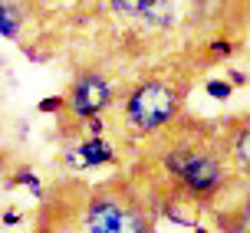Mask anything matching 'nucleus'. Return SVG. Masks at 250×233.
I'll use <instances>...</instances> for the list:
<instances>
[{
	"label": "nucleus",
	"mask_w": 250,
	"mask_h": 233,
	"mask_svg": "<svg viewBox=\"0 0 250 233\" xmlns=\"http://www.w3.org/2000/svg\"><path fill=\"white\" fill-rule=\"evenodd\" d=\"M145 3L148 0H109V7H112V13H119V17H138V13L145 10Z\"/></svg>",
	"instance_id": "obj_9"
},
{
	"label": "nucleus",
	"mask_w": 250,
	"mask_h": 233,
	"mask_svg": "<svg viewBox=\"0 0 250 233\" xmlns=\"http://www.w3.org/2000/svg\"><path fill=\"white\" fill-rule=\"evenodd\" d=\"M17 184H26L30 191H33V197H43V184H40V177L30 168H23V171H17V177H13Z\"/></svg>",
	"instance_id": "obj_11"
},
{
	"label": "nucleus",
	"mask_w": 250,
	"mask_h": 233,
	"mask_svg": "<svg viewBox=\"0 0 250 233\" xmlns=\"http://www.w3.org/2000/svg\"><path fill=\"white\" fill-rule=\"evenodd\" d=\"M23 26H26L23 0H3L0 3V37L3 39H23Z\"/></svg>",
	"instance_id": "obj_7"
},
{
	"label": "nucleus",
	"mask_w": 250,
	"mask_h": 233,
	"mask_svg": "<svg viewBox=\"0 0 250 233\" xmlns=\"http://www.w3.org/2000/svg\"><path fill=\"white\" fill-rule=\"evenodd\" d=\"M83 233H151V217L122 191H96L83 204Z\"/></svg>",
	"instance_id": "obj_2"
},
{
	"label": "nucleus",
	"mask_w": 250,
	"mask_h": 233,
	"mask_svg": "<svg viewBox=\"0 0 250 233\" xmlns=\"http://www.w3.org/2000/svg\"><path fill=\"white\" fill-rule=\"evenodd\" d=\"M102 128H105V125H102V118H89V122H86L89 138H102Z\"/></svg>",
	"instance_id": "obj_14"
},
{
	"label": "nucleus",
	"mask_w": 250,
	"mask_h": 233,
	"mask_svg": "<svg viewBox=\"0 0 250 233\" xmlns=\"http://www.w3.org/2000/svg\"><path fill=\"white\" fill-rule=\"evenodd\" d=\"M115 161V151L105 138H86L76 145V158L73 164L79 171H89V168H102V164H112Z\"/></svg>",
	"instance_id": "obj_5"
},
{
	"label": "nucleus",
	"mask_w": 250,
	"mask_h": 233,
	"mask_svg": "<svg viewBox=\"0 0 250 233\" xmlns=\"http://www.w3.org/2000/svg\"><path fill=\"white\" fill-rule=\"evenodd\" d=\"M227 76H230V86H247V73L237 69V73H227Z\"/></svg>",
	"instance_id": "obj_15"
},
{
	"label": "nucleus",
	"mask_w": 250,
	"mask_h": 233,
	"mask_svg": "<svg viewBox=\"0 0 250 233\" xmlns=\"http://www.w3.org/2000/svg\"><path fill=\"white\" fill-rule=\"evenodd\" d=\"M3 223H20V214H17V210H7V214H3Z\"/></svg>",
	"instance_id": "obj_16"
},
{
	"label": "nucleus",
	"mask_w": 250,
	"mask_h": 233,
	"mask_svg": "<svg viewBox=\"0 0 250 233\" xmlns=\"http://www.w3.org/2000/svg\"><path fill=\"white\" fill-rule=\"evenodd\" d=\"M234 161H237L240 177H247V161H250V132L240 125L237 128V145H234Z\"/></svg>",
	"instance_id": "obj_8"
},
{
	"label": "nucleus",
	"mask_w": 250,
	"mask_h": 233,
	"mask_svg": "<svg viewBox=\"0 0 250 233\" xmlns=\"http://www.w3.org/2000/svg\"><path fill=\"white\" fill-rule=\"evenodd\" d=\"M204 89H208V96L217 98V102H227V98L234 96V86H230V82H221V79H208Z\"/></svg>",
	"instance_id": "obj_10"
},
{
	"label": "nucleus",
	"mask_w": 250,
	"mask_h": 233,
	"mask_svg": "<svg viewBox=\"0 0 250 233\" xmlns=\"http://www.w3.org/2000/svg\"><path fill=\"white\" fill-rule=\"evenodd\" d=\"M112 105V86L109 79L96 69H86L73 79L69 92L62 96V109L73 112V118L89 122V118H99L102 112Z\"/></svg>",
	"instance_id": "obj_4"
},
{
	"label": "nucleus",
	"mask_w": 250,
	"mask_h": 233,
	"mask_svg": "<svg viewBox=\"0 0 250 233\" xmlns=\"http://www.w3.org/2000/svg\"><path fill=\"white\" fill-rule=\"evenodd\" d=\"M60 109H62V96H50L37 105V112H43V115H53V112H60Z\"/></svg>",
	"instance_id": "obj_12"
},
{
	"label": "nucleus",
	"mask_w": 250,
	"mask_h": 233,
	"mask_svg": "<svg viewBox=\"0 0 250 233\" xmlns=\"http://www.w3.org/2000/svg\"><path fill=\"white\" fill-rule=\"evenodd\" d=\"M181 112V92L165 79H145L125 98V122L135 135H155Z\"/></svg>",
	"instance_id": "obj_3"
},
{
	"label": "nucleus",
	"mask_w": 250,
	"mask_h": 233,
	"mask_svg": "<svg viewBox=\"0 0 250 233\" xmlns=\"http://www.w3.org/2000/svg\"><path fill=\"white\" fill-rule=\"evenodd\" d=\"M208 49H211V56H230V53H234V43H227V39H214V43H208Z\"/></svg>",
	"instance_id": "obj_13"
},
{
	"label": "nucleus",
	"mask_w": 250,
	"mask_h": 233,
	"mask_svg": "<svg viewBox=\"0 0 250 233\" xmlns=\"http://www.w3.org/2000/svg\"><path fill=\"white\" fill-rule=\"evenodd\" d=\"M138 17H142V23L148 30H171L178 23V7H175V0H148Z\"/></svg>",
	"instance_id": "obj_6"
},
{
	"label": "nucleus",
	"mask_w": 250,
	"mask_h": 233,
	"mask_svg": "<svg viewBox=\"0 0 250 233\" xmlns=\"http://www.w3.org/2000/svg\"><path fill=\"white\" fill-rule=\"evenodd\" d=\"M0 3H3V0H0Z\"/></svg>",
	"instance_id": "obj_18"
},
{
	"label": "nucleus",
	"mask_w": 250,
	"mask_h": 233,
	"mask_svg": "<svg viewBox=\"0 0 250 233\" xmlns=\"http://www.w3.org/2000/svg\"><path fill=\"white\" fill-rule=\"evenodd\" d=\"M165 171L178 177V184L185 194L194 200H214L227 187V168L224 158L217 155V148L211 145H175L162 151Z\"/></svg>",
	"instance_id": "obj_1"
},
{
	"label": "nucleus",
	"mask_w": 250,
	"mask_h": 233,
	"mask_svg": "<svg viewBox=\"0 0 250 233\" xmlns=\"http://www.w3.org/2000/svg\"><path fill=\"white\" fill-rule=\"evenodd\" d=\"M191 230H194V233H211V227H204V223H194Z\"/></svg>",
	"instance_id": "obj_17"
}]
</instances>
